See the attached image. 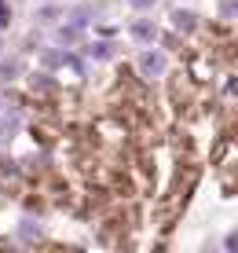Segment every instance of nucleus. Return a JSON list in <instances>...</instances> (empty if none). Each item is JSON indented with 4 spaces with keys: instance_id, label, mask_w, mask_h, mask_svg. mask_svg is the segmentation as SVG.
<instances>
[{
    "instance_id": "20e7f679",
    "label": "nucleus",
    "mask_w": 238,
    "mask_h": 253,
    "mask_svg": "<svg viewBox=\"0 0 238 253\" xmlns=\"http://www.w3.org/2000/svg\"><path fill=\"white\" fill-rule=\"evenodd\" d=\"M172 19H176V26H180V30H191V26H195V15H191V11H176Z\"/></svg>"
},
{
    "instance_id": "7ed1b4c3",
    "label": "nucleus",
    "mask_w": 238,
    "mask_h": 253,
    "mask_svg": "<svg viewBox=\"0 0 238 253\" xmlns=\"http://www.w3.org/2000/svg\"><path fill=\"white\" fill-rule=\"evenodd\" d=\"M15 128H19V114H11V118H4V121H0V139H7V136H11V132H15Z\"/></svg>"
},
{
    "instance_id": "0eeeda50",
    "label": "nucleus",
    "mask_w": 238,
    "mask_h": 253,
    "mask_svg": "<svg viewBox=\"0 0 238 253\" xmlns=\"http://www.w3.org/2000/svg\"><path fill=\"white\" fill-rule=\"evenodd\" d=\"M7 19H11V11H7V4H0V26H7Z\"/></svg>"
},
{
    "instance_id": "39448f33",
    "label": "nucleus",
    "mask_w": 238,
    "mask_h": 253,
    "mask_svg": "<svg viewBox=\"0 0 238 253\" xmlns=\"http://www.w3.org/2000/svg\"><path fill=\"white\" fill-rule=\"evenodd\" d=\"M88 51H92V59H107L110 55V44H107V41H99V44H92Z\"/></svg>"
},
{
    "instance_id": "f257e3e1",
    "label": "nucleus",
    "mask_w": 238,
    "mask_h": 253,
    "mask_svg": "<svg viewBox=\"0 0 238 253\" xmlns=\"http://www.w3.org/2000/svg\"><path fill=\"white\" fill-rule=\"evenodd\" d=\"M139 66H143L147 77H158V74H165V55H161V51H147Z\"/></svg>"
},
{
    "instance_id": "f03ea898",
    "label": "nucleus",
    "mask_w": 238,
    "mask_h": 253,
    "mask_svg": "<svg viewBox=\"0 0 238 253\" xmlns=\"http://www.w3.org/2000/svg\"><path fill=\"white\" fill-rule=\"evenodd\" d=\"M132 37L139 41V44H154V26L147 22V19H139V22H132Z\"/></svg>"
},
{
    "instance_id": "6e6552de",
    "label": "nucleus",
    "mask_w": 238,
    "mask_h": 253,
    "mask_svg": "<svg viewBox=\"0 0 238 253\" xmlns=\"http://www.w3.org/2000/svg\"><path fill=\"white\" fill-rule=\"evenodd\" d=\"M227 250H238V231H235V235H227Z\"/></svg>"
},
{
    "instance_id": "423d86ee",
    "label": "nucleus",
    "mask_w": 238,
    "mask_h": 253,
    "mask_svg": "<svg viewBox=\"0 0 238 253\" xmlns=\"http://www.w3.org/2000/svg\"><path fill=\"white\" fill-rule=\"evenodd\" d=\"M128 4H132V7H139V11H143V7H154L158 0H128Z\"/></svg>"
}]
</instances>
